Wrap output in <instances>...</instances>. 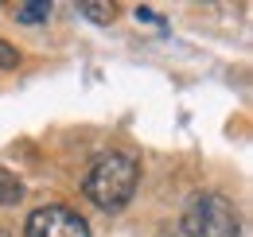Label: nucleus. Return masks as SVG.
Instances as JSON below:
<instances>
[{
  "label": "nucleus",
  "instance_id": "f257e3e1",
  "mask_svg": "<svg viewBox=\"0 0 253 237\" xmlns=\"http://www.w3.org/2000/svg\"><path fill=\"white\" fill-rule=\"evenodd\" d=\"M136 183H140V163L128 152H105L90 163V171L82 179V191L97 210L117 214V210H125L132 202Z\"/></svg>",
  "mask_w": 253,
  "mask_h": 237
},
{
  "label": "nucleus",
  "instance_id": "f03ea898",
  "mask_svg": "<svg viewBox=\"0 0 253 237\" xmlns=\"http://www.w3.org/2000/svg\"><path fill=\"white\" fill-rule=\"evenodd\" d=\"M183 234L187 237H242V218L226 195H195L183 210Z\"/></svg>",
  "mask_w": 253,
  "mask_h": 237
},
{
  "label": "nucleus",
  "instance_id": "7ed1b4c3",
  "mask_svg": "<svg viewBox=\"0 0 253 237\" xmlns=\"http://www.w3.org/2000/svg\"><path fill=\"white\" fill-rule=\"evenodd\" d=\"M24 237H90V222L70 206H39L24 222Z\"/></svg>",
  "mask_w": 253,
  "mask_h": 237
},
{
  "label": "nucleus",
  "instance_id": "20e7f679",
  "mask_svg": "<svg viewBox=\"0 0 253 237\" xmlns=\"http://www.w3.org/2000/svg\"><path fill=\"white\" fill-rule=\"evenodd\" d=\"M12 16H16V24L39 28V24H47V20H51V4H47V0H24V4H16V8H12Z\"/></svg>",
  "mask_w": 253,
  "mask_h": 237
},
{
  "label": "nucleus",
  "instance_id": "39448f33",
  "mask_svg": "<svg viewBox=\"0 0 253 237\" xmlns=\"http://www.w3.org/2000/svg\"><path fill=\"white\" fill-rule=\"evenodd\" d=\"M24 198V179L8 167H0V206H16Z\"/></svg>",
  "mask_w": 253,
  "mask_h": 237
},
{
  "label": "nucleus",
  "instance_id": "423d86ee",
  "mask_svg": "<svg viewBox=\"0 0 253 237\" xmlns=\"http://www.w3.org/2000/svg\"><path fill=\"white\" fill-rule=\"evenodd\" d=\"M78 12H82V16L90 20V24H97V28H101V24H113V16H117V4H97V0H82V4H78Z\"/></svg>",
  "mask_w": 253,
  "mask_h": 237
},
{
  "label": "nucleus",
  "instance_id": "0eeeda50",
  "mask_svg": "<svg viewBox=\"0 0 253 237\" xmlns=\"http://www.w3.org/2000/svg\"><path fill=\"white\" fill-rule=\"evenodd\" d=\"M20 59H24V55H20L8 39H0V70H16V66H20Z\"/></svg>",
  "mask_w": 253,
  "mask_h": 237
},
{
  "label": "nucleus",
  "instance_id": "6e6552de",
  "mask_svg": "<svg viewBox=\"0 0 253 237\" xmlns=\"http://www.w3.org/2000/svg\"><path fill=\"white\" fill-rule=\"evenodd\" d=\"M136 20H148V24H164V20H160L152 8H136Z\"/></svg>",
  "mask_w": 253,
  "mask_h": 237
},
{
  "label": "nucleus",
  "instance_id": "1a4fd4ad",
  "mask_svg": "<svg viewBox=\"0 0 253 237\" xmlns=\"http://www.w3.org/2000/svg\"><path fill=\"white\" fill-rule=\"evenodd\" d=\"M0 237H8V234H0Z\"/></svg>",
  "mask_w": 253,
  "mask_h": 237
}]
</instances>
